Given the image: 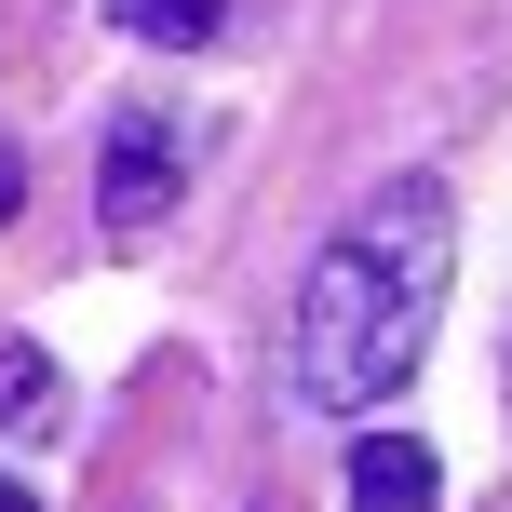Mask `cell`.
I'll return each instance as SVG.
<instances>
[{
	"label": "cell",
	"instance_id": "cell-1",
	"mask_svg": "<svg viewBox=\"0 0 512 512\" xmlns=\"http://www.w3.org/2000/svg\"><path fill=\"white\" fill-rule=\"evenodd\" d=\"M445 283H459V203H445V176H391L310 256L297 310H283V391L310 418H378L432 351Z\"/></svg>",
	"mask_w": 512,
	"mask_h": 512
},
{
	"label": "cell",
	"instance_id": "cell-2",
	"mask_svg": "<svg viewBox=\"0 0 512 512\" xmlns=\"http://www.w3.org/2000/svg\"><path fill=\"white\" fill-rule=\"evenodd\" d=\"M162 203H176V135H162L149 108H122V122H108V162H95V216L135 243Z\"/></svg>",
	"mask_w": 512,
	"mask_h": 512
},
{
	"label": "cell",
	"instance_id": "cell-3",
	"mask_svg": "<svg viewBox=\"0 0 512 512\" xmlns=\"http://www.w3.org/2000/svg\"><path fill=\"white\" fill-rule=\"evenodd\" d=\"M432 499H445V472H432L418 432H364L351 445V512H432Z\"/></svg>",
	"mask_w": 512,
	"mask_h": 512
},
{
	"label": "cell",
	"instance_id": "cell-4",
	"mask_svg": "<svg viewBox=\"0 0 512 512\" xmlns=\"http://www.w3.org/2000/svg\"><path fill=\"white\" fill-rule=\"evenodd\" d=\"M68 432V378L41 337H0V445H54Z\"/></svg>",
	"mask_w": 512,
	"mask_h": 512
},
{
	"label": "cell",
	"instance_id": "cell-5",
	"mask_svg": "<svg viewBox=\"0 0 512 512\" xmlns=\"http://www.w3.org/2000/svg\"><path fill=\"white\" fill-rule=\"evenodd\" d=\"M108 27H122V41H162V54H203L216 27H230V0H108Z\"/></svg>",
	"mask_w": 512,
	"mask_h": 512
},
{
	"label": "cell",
	"instance_id": "cell-6",
	"mask_svg": "<svg viewBox=\"0 0 512 512\" xmlns=\"http://www.w3.org/2000/svg\"><path fill=\"white\" fill-rule=\"evenodd\" d=\"M14 203H27V162H14V149H0V230H14Z\"/></svg>",
	"mask_w": 512,
	"mask_h": 512
},
{
	"label": "cell",
	"instance_id": "cell-7",
	"mask_svg": "<svg viewBox=\"0 0 512 512\" xmlns=\"http://www.w3.org/2000/svg\"><path fill=\"white\" fill-rule=\"evenodd\" d=\"M0 512H41V499H27V486H0Z\"/></svg>",
	"mask_w": 512,
	"mask_h": 512
}]
</instances>
